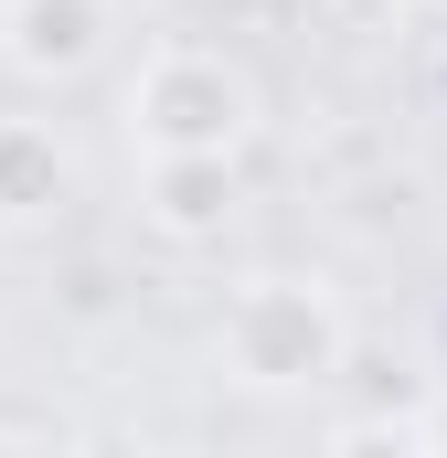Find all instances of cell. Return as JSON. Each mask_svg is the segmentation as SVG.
Returning <instances> with one entry per match:
<instances>
[{"instance_id":"6da1fadb","label":"cell","mask_w":447,"mask_h":458,"mask_svg":"<svg viewBox=\"0 0 447 458\" xmlns=\"http://www.w3.org/2000/svg\"><path fill=\"white\" fill-rule=\"evenodd\" d=\"M351 331H341V299L320 277H245L234 310H224V362L234 384L256 394H299V384H331Z\"/></svg>"},{"instance_id":"7a4b0ae2","label":"cell","mask_w":447,"mask_h":458,"mask_svg":"<svg viewBox=\"0 0 447 458\" xmlns=\"http://www.w3.org/2000/svg\"><path fill=\"white\" fill-rule=\"evenodd\" d=\"M256 117V86L224 64V54H160L139 86H128V128L149 149H234Z\"/></svg>"},{"instance_id":"3957f363","label":"cell","mask_w":447,"mask_h":458,"mask_svg":"<svg viewBox=\"0 0 447 458\" xmlns=\"http://www.w3.org/2000/svg\"><path fill=\"white\" fill-rule=\"evenodd\" d=\"M149 225L171 245H214L234 225V149H149V182H139Z\"/></svg>"},{"instance_id":"277c9868","label":"cell","mask_w":447,"mask_h":458,"mask_svg":"<svg viewBox=\"0 0 447 458\" xmlns=\"http://www.w3.org/2000/svg\"><path fill=\"white\" fill-rule=\"evenodd\" d=\"M0 54H11L21 75L64 86V75H86V64L107 54V0H11V11H0Z\"/></svg>"},{"instance_id":"5b68a950","label":"cell","mask_w":447,"mask_h":458,"mask_svg":"<svg viewBox=\"0 0 447 458\" xmlns=\"http://www.w3.org/2000/svg\"><path fill=\"white\" fill-rule=\"evenodd\" d=\"M64 139L43 128V117H0V225H21V214H54L64 203Z\"/></svg>"},{"instance_id":"8992f818","label":"cell","mask_w":447,"mask_h":458,"mask_svg":"<svg viewBox=\"0 0 447 458\" xmlns=\"http://www.w3.org/2000/svg\"><path fill=\"white\" fill-rule=\"evenodd\" d=\"M394 437H405V448H437V458H447V394H426L416 416H394Z\"/></svg>"}]
</instances>
